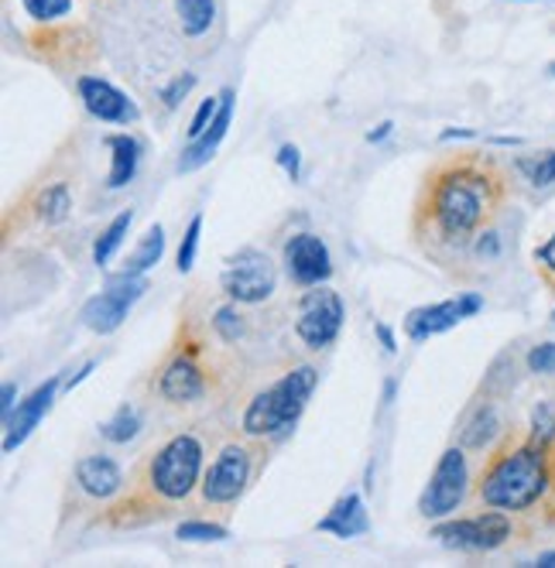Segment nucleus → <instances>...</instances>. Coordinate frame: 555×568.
<instances>
[{"mask_svg":"<svg viewBox=\"0 0 555 568\" xmlns=\"http://www.w3.org/2000/svg\"><path fill=\"white\" fill-rule=\"evenodd\" d=\"M504 202V179L491 161H453V165L435 169L425 185L422 220L428 223L432 236L463 247L477 236L501 210Z\"/></svg>","mask_w":555,"mask_h":568,"instance_id":"nucleus-1","label":"nucleus"},{"mask_svg":"<svg viewBox=\"0 0 555 568\" xmlns=\"http://www.w3.org/2000/svg\"><path fill=\"white\" fill-rule=\"evenodd\" d=\"M548 490H552V449L532 438L501 449L487 463L477 483L481 500L507 514H522L535 507Z\"/></svg>","mask_w":555,"mask_h":568,"instance_id":"nucleus-2","label":"nucleus"},{"mask_svg":"<svg viewBox=\"0 0 555 568\" xmlns=\"http://www.w3.org/2000/svg\"><path fill=\"white\" fill-rule=\"evenodd\" d=\"M315 374L312 367H295L289 371L278 384H271L268 390H261L244 412V432L254 438H268L285 432L299 422V415L305 412V404L315 390Z\"/></svg>","mask_w":555,"mask_h":568,"instance_id":"nucleus-3","label":"nucleus"},{"mask_svg":"<svg viewBox=\"0 0 555 568\" xmlns=\"http://www.w3.org/2000/svg\"><path fill=\"white\" fill-rule=\"evenodd\" d=\"M203 469V445L195 435L182 432L169 445H162V453L151 463V486L165 500H185L192 494V486L200 483Z\"/></svg>","mask_w":555,"mask_h":568,"instance_id":"nucleus-4","label":"nucleus"},{"mask_svg":"<svg viewBox=\"0 0 555 568\" xmlns=\"http://www.w3.org/2000/svg\"><path fill=\"white\" fill-rule=\"evenodd\" d=\"M148 292V281L144 274H131V271H121L107 277V288L90 298L83 305V326L100 333V336H110L124 326L128 312L134 308V302Z\"/></svg>","mask_w":555,"mask_h":568,"instance_id":"nucleus-5","label":"nucleus"},{"mask_svg":"<svg viewBox=\"0 0 555 568\" xmlns=\"http://www.w3.org/2000/svg\"><path fill=\"white\" fill-rule=\"evenodd\" d=\"M223 292L233 298V302H244V305H258L264 298L274 295V284H278V271L271 264L268 254L248 247L236 257L226 261V271L220 277Z\"/></svg>","mask_w":555,"mask_h":568,"instance_id":"nucleus-6","label":"nucleus"},{"mask_svg":"<svg viewBox=\"0 0 555 568\" xmlns=\"http://www.w3.org/2000/svg\"><path fill=\"white\" fill-rule=\"evenodd\" d=\"M432 538H440L446 548H460V551H494L511 538V517L507 510L491 507L481 517L440 524L432 531Z\"/></svg>","mask_w":555,"mask_h":568,"instance_id":"nucleus-7","label":"nucleus"},{"mask_svg":"<svg viewBox=\"0 0 555 568\" xmlns=\"http://www.w3.org/2000/svg\"><path fill=\"white\" fill-rule=\"evenodd\" d=\"M466 483H470V469L463 449H446L443 459L435 463L432 479L418 500L422 517H450L466 497Z\"/></svg>","mask_w":555,"mask_h":568,"instance_id":"nucleus-8","label":"nucleus"},{"mask_svg":"<svg viewBox=\"0 0 555 568\" xmlns=\"http://www.w3.org/2000/svg\"><path fill=\"white\" fill-rule=\"evenodd\" d=\"M343 298L330 288H315L302 298L299 308V322H295V333L309 349H323L330 346L340 329H343Z\"/></svg>","mask_w":555,"mask_h":568,"instance_id":"nucleus-9","label":"nucleus"},{"mask_svg":"<svg viewBox=\"0 0 555 568\" xmlns=\"http://www.w3.org/2000/svg\"><path fill=\"white\" fill-rule=\"evenodd\" d=\"M251 479V456L241 445H226L203 476V497L210 504H233Z\"/></svg>","mask_w":555,"mask_h":568,"instance_id":"nucleus-10","label":"nucleus"},{"mask_svg":"<svg viewBox=\"0 0 555 568\" xmlns=\"http://www.w3.org/2000/svg\"><path fill=\"white\" fill-rule=\"evenodd\" d=\"M481 305H484L481 295H463V298H450V302H440V305L412 308L408 318H405V333H408V339L422 343L428 336H440V333L453 329L456 322L477 315Z\"/></svg>","mask_w":555,"mask_h":568,"instance_id":"nucleus-11","label":"nucleus"},{"mask_svg":"<svg viewBox=\"0 0 555 568\" xmlns=\"http://www.w3.org/2000/svg\"><path fill=\"white\" fill-rule=\"evenodd\" d=\"M285 267H289L292 281L302 284V288L323 284L333 274V261H330L326 243L315 236V233H295L285 243Z\"/></svg>","mask_w":555,"mask_h":568,"instance_id":"nucleus-12","label":"nucleus"},{"mask_svg":"<svg viewBox=\"0 0 555 568\" xmlns=\"http://www.w3.org/2000/svg\"><path fill=\"white\" fill-rule=\"evenodd\" d=\"M75 87H79V100H83V106L97 120H107V124H134L141 116V110L128 100V93H121L113 83H107V79L83 75Z\"/></svg>","mask_w":555,"mask_h":568,"instance_id":"nucleus-13","label":"nucleus"},{"mask_svg":"<svg viewBox=\"0 0 555 568\" xmlns=\"http://www.w3.org/2000/svg\"><path fill=\"white\" fill-rule=\"evenodd\" d=\"M56 394H59V377L46 381L42 387H34V390L28 394V400L18 404V412L4 422V428H8V435H4V453H14L18 445L38 428V422H42L46 412L52 408Z\"/></svg>","mask_w":555,"mask_h":568,"instance_id":"nucleus-14","label":"nucleus"},{"mask_svg":"<svg viewBox=\"0 0 555 568\" xmlns=\"http://www.w3.org/2000/svg\"><path fill=\"white\" fill-rule=\"evenodd\" d=\"M230 120H233V90H223V93H220V110H216V116H213V124L206 128L203 138L189 141V148H185L182 158H179V172H182V175H189V172H195V169H203L206 161L216 154V148L223 144V138H226V131H230Z\"/></svg>","mask_w":555,"mask_h":568,"instance_id":"nucleus-15","label":"nucleus"},{"mask_svg":"<svg viewBox=\"0 0 555 568\" xmlns=\"http://www.w3.org/2000/svg\"><path fill=\"white\" fill-rule=\"evenodd\" d=\"M320 531L326 535H336V538H361L371 531V517H367V507H364V497L361 494H346L333 504V510L320 520Z\"/></svg>","mask_w":555,"mask_h":568,"instance_id":"nucleus-16","label":"nucleus"},{"mask_svg":"<svg viewBox=\"0 0 555 568\" xmlns=\"http://www.w3.org/2000/svg\"><path fill=\"white\" fill-rule=\"evenodd\" d=\"M158 390H162V397L172 400V404H185V400L203 397L206 381H203V371L195 367V359H192V356H175V359L169 363V367H165Z\"/></svg>","mask_w":555,"mask_h":568,"instance_id":"nucleus-17","label":"nucleus"},{"mask_svg":"<svg viewBox=\"0 0 555 568\" xmlns=\"http://www.w3.org/2000/svg\"><path fill=\"white\" fill-rule=\"evenodd\" d=\"M75 483L83 486L90 497L107 500L124 486V473L107 456H87V459H79V466H75Z\"/></svg>","mask_w":555,"mask_h":568,"instance_id":"nucleus-18","label":"nucleus"},{"mask_svg":"<svg viewBox=\"0 0 555 568\" xmlns=\"http://www.w3.org/2000/svg\"><path fill=\"white\" fill-rule=\"evenodd\" d=\"M110 148V175H107V185L110 189H124L134 172H138V161H141V141L131 138V134H110L103 141Z\"/></svg>","mask_w":555,"mask_h":568,"instance_id":"nucleus-19","label":"nucleus"},{"mask_svg":"<svg viewBox=\"0 0 555 568\" xmlns=\"http://www.w3.org/2000/svg\"><path fill=\"white\" fill-rule=\"evenodd\" d=\"M175 14L189 38H200L216 18V0H175Z\"/></svg>","mask_w":555,"mask_h":568,"instance_id":"nucleus-20","label":"nucleus"},{"mask_svg":"<svg viewBox=\"0 0 555 568\" xmlns=\"http://www.w3.org/2000/svg\"><path fill=\"white\" fill-rule=\"evenodd\" d=\"M162 254H165V230L154 223V226L141 236V243L134 247V254L124 261V271H131V274H144V271H151L158 261H162Z\"/></svg>","mask_w":555,"mask_h":568,"instance_id":"nucleus-21","label":"nucleus"},{"mask_svg":"<svg viewBox=\"0 0 555 568\" xmlns=\"http://www.w3.org/2000/svg\"><path fill=\"white\" fill-rule=\"evenodd\" d=\"M131 223H134V213H131V210H124V213H117V216L110 220V226L97 236V243H93V264H97V267L110 264V257L117 254V247H121V243H124V236H128Z\"/></svg>","mask_w":555,"mask_h":568,"instance_id":"nucleus-22","label":"nucleus"},{"mask_svg":"<svg viewBox=\"0 0 555 568\" xmlns=\"http://www.w3.org/2000/svg\"><path fill=\"white\" fill-rule=\"evenodd\" d=\"M138 428H141V418H138V412H134V408H128V404H124V408L117 412L110 422H103V425H100L103 438H107V442H117V445L131 442V438L138 435Z\"/></svg>","mask_w":555,"mask_h":568,"instance_id":"nucleus-23","label":"nucleus"},{"mask_svg":"<svg viewBox=\"0 0 555 568\" xmlns=\"http://www.w3.org/2000/svg\"><path fill=\"white\" fill-rule=\"evenodd\" d=\"M72 210V199H69V189L65 185H52L42 192V199H38V216H42L46 223H62Z\"/></svg>","mask_w":555,"mask_h":568,"instance_id":"nucleus-24","label":"nucleus"},{"mask_svg":"<svg viewBox=\"0 0 555 568\" xmlns=\"http://www.w3.org/2000/svg\"><path fill=\"white\" fill-rule=\"evenodd\" d=\"M497 425H501L497 422V412L487 404V408H481L477 418H473L470 428L463 432V445H466V449H484V445L491 442V435L497 432Z\"/></svg>","mask_w":555,"mask_h":568,"instance_id":"nucleus-25","label":"nucleus"},{"mask_svg":"<svg viewBox=\"0 0 555 568\" xmlns=\"http://www.w3.org/2000/svg\"><path fill=\"white\" fill-rule=\"evenodd\" d=\"M200 233H203V216L195 213L192 220H189V226H185V236H182V247H179V271L182 274H189L192 271V264H195V254H200Z\"/></svg>","mask_w":555,"mask_h":568,"instance_id":"nucleus-26","label":"nucleus"},{"mask_svg":"<svg viewBox=\"0 0 555 568\" xmlns=\"http://www.w3.org/2000/svg\"><path fill=\"white\" fill-rule=\"evenodd\" d=\"M518 169L528 175V182L532 185H552L555 182V151H545V154H538V158H522L518 161Z\"/></svg>","mask_w":555,"mask_h":568,"instance_id":"nucleus-27","label":"nucleus"},{"mask_svg":"<svg viewBox=\"0 0 555 568\" xmlns=\"http://www.w3.org/2000/svg\"><path fill=\"white\" fill-rule=\"evenodd\" d=\"M21 4H24L28 18L42 21V24L59 21V18H65L72 11V0H21Z\"/></svg>","mask_w":555,"mask_h":568,"instance_id":"nucleus-28","label":"nucleus"},{"mask_svg":"<svg viewBox=\"0 0 555 568\" xmlns=\"http://www.w3.org/2000/svg\"><path fill=\"white\" fill-rule=\"evenodd\" d=\"M175 535L182 541H223L226 527L223 524H206V520H185V524H179Z\"/></svg>","mask_w":555,"mask_h":568,"instance_id":"nucleus-29","label":"nucleus"},{"mask_svg":"<svg viewBox=\"0 0 555 568\" xmlns=\"http://www.w3.org/2000/svg\"><path fill=\"white\" fill-rule=\"evenodd\" d=\"M528 438L538 442V445H548V449H552V442H555V408H552V404H538V408H535L532 435Z\"/></svg>","mask_w":555,"mask_h":568,"instance_id":"nucleus-30","label":"nucleus"},{"mask_svg":"<svg viewBox=\"0 0 555 568\" xmlns=\"http://www.w3.org/2000/svg\"><path fill=\"white\" fill-rule=\"evenodd\" d=\"M213 326H216V333L226 339V343H233L236 336H241L244 333V322H241V312H236V308H220L216 312V318H213Z\"/></svg>","mask_w":555,"mask_h":568,"instance_id":"nucleus-31","label":"nucleus"},{"mask_svg":"<svg viewBox=\"0 0 555 568\" xmlns=\"http://www.w3.org/2000/svg\"><path fill=\"white\" fill-rule=\"evenodd\" d=\"M216 110H220V97H210V100L200 103V110H195V116H192V128H189V141H195V138H203V134H206V128L213 124Z\"/></svg>","mask_w":555,"mask_h":568,"instance_id":"nucleus-32","label":"nucleus"},{"mask_svg":"<svg viewBox=\"0 0 555 568\" xmlns=\"http://www.w3.org/2000/svg\"><path fill=\"white\" fill-rule=\"evenodd\" d=\"M192 87H195V75H192V72H182V75H175L172 83L162 90V100H165V106H169V110H175V106H179V103H182V100L192 93Z\"/></svg>","mask_w":555,"mask_h":568,"instance_id":"nucleus-33","label":"nucleus"},{"mask_svg":"<svg viewBox=\"0 0 555 568\" xmlns=\"http://www.w3.org/2000/svg\"><path fill=\"white\" fill-rule=\"evenodd\" d=\"M528 371L532 374H555V343H538L528 353Z\"/></svg>","mask_w":555,"mask_h":568,"instance_id":"nucleus-34","label":"nucleus"},{"mask_svg":"<svg viewBox=\"0 0 555 568\" xmlns=\"http://www.w3.org/2000/svg\"><path fill=\"white\" fill-rule=\"evenodd\" d=\"M535 264H538V271H542V277H545V284H552L555 288V233L542 243V247L535 251Z\"/></svg>","mask_w":555,"mask_h":568,"instance_id":"nucleus-35","label":"nucleus"},{"mask_svg":"<svg viewBox=\"0 0 555 568\" xmlns=\"http://www.w3.org/2000/svg\"><path fill=\"white\" fill-rule=\"evenodd\" d=\"M299 148L295 144H282V148H278V165H282L292 179H299Z\"/></svg>","mask_w":555,"mask_h":568,"instance_id":"nucleus-36","label":"nucleus"},{"mask_svg":"<svg viewBox=\"0 0 555 568\" xmlns=\"http://www.w3.org/2000/svg\"><path fill=\"white\" fill-rule=\"evenodd\" d=\"M14 397H18V387L8 381V384H4V394H0V412H4V422L14 415Z\"/></svg>","mask_w":555,"mask_h":568,"instance_id":"nucleus-37","label":"nucleus"},{"mask_svg":"<svg viewBox=\"0 0 555 568\" xmlns=\"http://www.w3.org/2000/svg\"><path fill=\"white\" fill-rule=\"evenodd\" d=\"M377 339H381V346H384L387 353H398V339H394V333L384 326V322H377Z\"/></svg>","mask_w":555,"mask_h":568,"instance_id":"nucleus-38","label":"nucleus"},{"mask_svg":"<svg viewBox=\"0 0 555 568\" xmlns=\"http://www.w3.org/2000/svg\"><path fill=\"white\" fill-rule=\"evenodd\" d=\"M93 371H97V359H90L87 367H79V371H75V374H72V377L65 381V390H72L75 384H83V381H87V377H90Z\"/></svg>","mask_w":555,"mask_h":568,"instance_id":"nucleus-39","label":"nucleus"},{"mask_svg":"<svg viewBox=\"0 0 555 568\" xmlns=\"http://www.w3.org/2000/svg\"><path fill=\"white\" fill-rule=\"evenodd\" d=\"M391 131H394V124H391V120H384V124H377V131L367 134V141H371V144H381L384 138H391Z\"/></svg>","mask_w":555,"mask_h":568,"instance_id":"nucleus-40","label":"nucleus"},{"mask_svg":"<svg viewBox=\"0 0 555 568\" xmlns=\"http://www.w3.org/2000/svg\"><path fill=\"white\" fill-rule=\"evenodd\" d=\"M456 138H477V131H466V128H450V131H443V141H456Z\"/></svg>","mask_w":555,"mask_h":568,"instance_id":"nucleus-41","label":"nucleus"},{"mask_svg":"<svg viewBox=\"0 0 555 568\" xmlns=\"http://www.w3.org/2000/svg\"><path fill=\"white\" fill-rule=\"evenodd\" d=\"M538 565H548V568H555V551H545V555H538Z\"/></svg>","mask_w":555,"mask_h":568,"instance_id":"nucleus-42","label":"nucleus"},{"mask_svg":"<svg viewBox=\"0 0 555 568\" xmlns=\"http://www.w3.org/2000/svg\"><path fill=\"white\" fill-rule=\"evenodd\" d=\"M391 397H394V381L384 384V400H391Z\"/></svg>","mask_w":555,"mask_h":568,"instance_id":"nucleus-43","label":"nucleus"},{"mask_svg":"<svg viewBox=\"0 0 555 568\" xmlns=\"http://www.w3.org/2000/svg\"><path fill=\"white\" fill-rule=\"evenodd\" d=\"M552 486H555V456H552Z\"/></svg>","mask_w":555,"mask_h":568,"instance_id":"nucleus-44","label":"nucleus"},{"mask_svg":"<svg viewBox=\"0 0 555 568\" xmlns=\"http://www.w3.org/2000/svg\"><path fill=\"white\" fill-rule=\"evenodd\" d=\"M548 72H552V75H555V62H552V65H548Z\"/></svg>","mask_w":555,"mask_h":568,"instance_id":"nucleus-45","label":"nucleus"},{"mask_svg":"<svg viewBox=\"0 0 555 568\" xmlns=\"http://www.w3.org/2000/svg\"><path fill=\"white\" fill-rule=\"evenodd\" d=\"M525 4H532V0H525Z\"/></svg>","mask_w":555,"mask_h":568,"instance_id":"nucleus-46","label":"nucleus"}]
</instances>
